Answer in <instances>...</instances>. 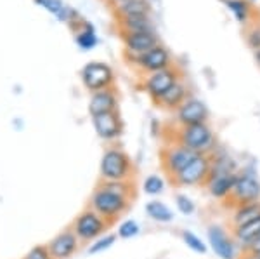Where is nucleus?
<instances>
[{
    "mask_svg": "<svg viewBox=\"0 0 260 259\" xmlns=\"http://www.w3.org/2000/svg\"><path fill=\"white\" fill-rule=\"evenodd\" d=\"M136 165L127 152L121 148H108L99 164L101 181H132Z\"/></svg>",
    "mask_w": 260,
    "mask_h": 259,
    "instance_id": "f257e3e1",
    "label": "nucleus"
},
{
    "mask_svg": "<svg viewBox=\"0 0 260 259\" xmlns=\"http://www.w3.org/2000/svg\"><path fill=\"white\" fill-rule=\"evenodd\" d=\"M172 141L186 146V148L192 150L194 153H201V155H212L217 150L215 134H213L208 122L187 125V127H177V134L174 136Z\"/></svg>",
    "mask_w": 260,
    "mask_h": 259,
    "instance_id": "f03ea898",
    "label": "nucleus"
},
{
    "mask_svg": "<svg viewBox=\"0 0 260 259\" xmlns=\"http://www.w3.org/2000/svg\"><path fill=\"white\" fill-rule=\"evenodd\" d=\"M130 206H132L130 198H125L121 195H116L99 186H95L94 193L90 195L89 200V207L94 209L98 214L103 216L106 221H110L111 224L116 223L118 218H121L123 214H127Z\"/></svg>",
    "mask_w": 260,
    "mask_h": 259,
    "instance_id": "7ed1b4c3",
    "label": "nucleus"
},
{
    "mask_svg": "<svg viewBox=\"0 0 260 259\" xmlns=\"http://www.w3.org/2000/svg\"><path fill=\"white\" fill-rule=\"evenodd\" d=\"M71 228H73L75 235L78 237L82 244H92L99 237L106 235V232L111 228V223L98 214L94 209L87 207L75 218Z\"/></svg>",
    "mask_w": 260,
    "mask_h": 259,
    "instance_id": "20e7f679",
    "label": "nucleus"
},
{
    "mask_svg": "<svg viewBox=\"0 0 260 259\" xmlns=\"http://www.w3.org/2000/svg\"><path fill=\"white\" fill-rule=\"evenodd\" d=\"M260 200V181L255 178V174L240 170L238 172L236 185L228 198L224 200V207L234 211L236 207L246 206L251 202H258Z\"/></svg>",
    "mask_w": 260,
    "mask_h": 259,
    "instance_id": "39448f33",
    "label": "nucleus"
},
{
    "mask_svg": "<svg viewBox=\"0 0 260 259\" xmlns=\"http://www.w3.org/2000/svg\"><path fill=\"white\" fill-rule=\"evenodd\" d=\"M212 169V157L210 155H196L192 160L184 167L182 170L170 179L175 188H187V186H205Z\"/></svg>",
    "mask_w": 260,
    "mask_h": 259,
    "instance_id": "423d86ee",
    "label": "nucleus"
},
{
    "mask_svg": "<svg viewBox=\"0 0 260 259\" xmlns=\"http://www.w3.org/2000/svg\"><path fill=\"white\" fill-rule=\"evenodd\" d=\"M82 83L89 93H99L104 89H111L115 85V73L106 63L92 61L83 66L82 73Z\"/></svg>",
    "mask_w": 260,
    "mask_h": 259,
    "instance_id": "0eeeda50",
    "label": "nucleus"
},
{
    "mask_svg": "<svg viewBox=\"0 0 260 259\" xmlns=\"http://www.w3.org/2000/svg\"><path fill=\"white\" fill-rule=\"evenodd\" d=\"M196 155H200V153H194L192 150L186 148V146H182V145L172 143L169 146H165V148H161V152H160L161 170L172 179L174 176H177L180 170L189 164Z\"/></svg>",
    "mask_w": 260,
    "mask_h": 259,
    "instance_id": "6e6552de",
    "label": "nucleus"
},
{
    "mask_svg": "<svg viewBox=\"0 0 260 259\" xmlns=\"http://www.w3.org/2000/svg\"><path fill=\"white\" fill-rule=\"evenodd\" d=\"M180 78H182L180 70L174 65V66H170V68L146 75L142 89H144V93L151 98V101L154 103L160 96L165 94L174 83H177Z\"/></svg>",
    "mask_w": 260,
    "mask_h": 259,
    "instance_id": "1a4fd4ad",
    "label": "nucleus"
},
{
    "mask_svg": "<svg viewBox=\"0 0 260 259\" xmlns=\"http://www.w3.org/2000/svg\"><path fill=\"white\" fill-rule=\"evenodd\" d=\"M132 63L141 70V72H144L146 75L160 72V70H165V68L174 66V65H172V56H170L169 49L163 47L161 44H158L156 47L149 49L148 52L141 54V56L134 57Z\"/></svg>",
    "mask_w": 260,
    "mask_h": 259,
    "instance_id": "9d476101",
    "label": "nucleus"
},
{
    "mask_svg": "<svg viewBox=\"0 0 260 259\" xmlns=\"http://www.w3.org/2000/svg\"><path fill=\"white\" fill-rule=\"evenodd\" d=\"M208 117H210V113H208L207 104L196 98H189L175 111V125L177 127H187V125L207 124Z\"/></svg>",
    "mask_w": 260,
    "mask_h": 259,
    "instance_id": "9b49d317",
    "label": "nucleus"
},
{
    "mask_svg": "<svg viewBox=\"0 0 260 259\" xmlns=\"http://www.w3.org/2000/svg\"><path fill=\"white\" fill-rule=\"evenodd\" d=\"M207 237H208V245H210L212 250L220 259H236L238 244L233 239V235L225 232L224 228L212 224L207 232Z\"/></svg>",
    "mask_w": 260,
    "mask_h": 259,
    "instance_id": "f8f14e48",
    "label": "nucleus"
},
{
    "mask_svg": "<svg viewBox=\"0 0 260 259\" xmlns=\"http://www.w3.org/2000/svg\"><path fill=\"white\" fill-rule=\"evenodd\" d=\"M82 242L75 235L73 228H66L49 240L47 247L54 259H70L78 252Z\"/></svg>",
    "mask_w": 260,
    "mask_h": 259,
    "instance_id": "ddd939ff",
    "label": "nucleus"
},
{
    "mask_svg": "<svg viewBox=\"0 0 260 259\" xmlns=\"http://www.w3.org/2000/svg\"><path fill=\"white\" fill-rule=\"evenodd\" d=\"M92 124H94L98 136L103 141H108V143L116 141L123 132V122H121L118 111H110V113L92 117Z\"/></svg>",
    "mask_w": 260,
    "mask_h": 259,
    "instance_id": "4468645a",
    "label": "nucleus"
},
{
    "mask_svg": "<svg viewBox=\"0 0 260 259\" xmlns=\"http://www.w3.org/2000/svg\"><path fill=\"white\" fill-rule=\"evenodd\" d=\"M121 35H123L121 39H123V44H125V51L128 54H132V60L158 45V39L153 32L121 33Z\"/></svg>",
    "mask_w": 260,
    "mask_h": 259,
    "instance_id": "2eb2a0df",
    "label": "nucleus"
},
{
    "mask_svg": "<svg viewBox=\"0 0 260 259\" xmlns=\"http://www.w3.org/2000/svg\"><path fill=\"white\" fill-rule=\"evenodd\" d=\"M187 99H189V89H187L186 82L180 78V80L177 83H174L165 94L160 96V98L154 101V104H156L158 108H161V110L177 111Z\"/></svg>",
    "mask_w": 260,
    "mask_h": 259,
    "instance_id": "dca6fc26",
    "label": "nucleus"
},
{
    "mask_svg": "<svg viewBox=\"0 0 260 259\" xmlns=\"http://www.w3.org/2000/svg\"><path fill=\"white\" fill-rule=\"evenodd\" d=\"M110 111H118V94L115 87L94 93L89 101V113L92 117L110 113Z\"/></svg>",
    "mask_w": 260,
    "mask_h": 259,
    "instance_id": "f3484780",
    "label": "nucleus"
},
{
    "mask_svg": "<svg viewBox=\"0 0 260 259\" xmlns=\"http://www.w3.org/2000/svg\"><path fill=\"white\" fill-rule=\"evenodd\" d=\"M238 179V172L236 174H222V176H215L210 178L207 183H205V188H207L208 195L215 200H220L224 202L225 198L231 195L234 185H236Z\"/></svg>",
    "mask_w": 260,
    "mask_h": 259,
    "instance_id": "a211bd4d",
    "label": "nucleus"
},
{
    "mask_svg": "<svg viewBox=\"0 0 260 259\" xmlns=\"http://www.w3.org/2000/svg\"><path fill=\"white\" fill-rule=\"evenodd\" d=\"M231 235H233V239L236 240L238 247L245 249L246 245L251 244V242L260 235V218L250 221V223L241 224V226L231 228Z\"/></svg>",
    "mask_w": 260,
    "mask_h": 259,
    "instance_id": "6ab92c4d",
    "label": "nucleus"
},
{
    "mask_svg": "<svg viewBox=\"0 0 260 259\" xmlns=\"http://www.w3.org/2000/svg\"><path fill=\"white\" fill-rule=\"evenodd\" d=\"M257 218H260V200L258 202H251V204H246V206L234 209L233 214H231L229 226L231 228L241 226V224L250 223V221H253Z\"/></svg>",
    "mask_w": 260,
    "mask_h": 259,
    "instance_id": "aec40b11",
    "label": "nucleus"
},
{
    "mask_svg": "<svg viewBox=\"0 0 260 259\" xmlns=\"http://www.w3.org/2000/svg\"><path fill=\"white\" fill-rule=\"evenodd\" d=\"M149 4L148 0H121L118 4V16L132 18V16H148Z\"/></svg>",
    "mask_w": 260,
    "mask_h": 259,
    "instance_id": "412c9836",
    "label": "nucleus"
},
{
    "mask_svg": "<svg viewBox=\"0 0 260 259\" xmlns=\"http://www.w3.org/2000/svg\"><path fill=\"white\" fill-rule=\"evenodd\" d=\"M121 33H141V32H153L151 21L148 16H132V18H121Z\"/></svg>",
    "mask_w": 260,
    "mask_h": 259,
    "instance_id": "4be33fe9",
    "label": "nucleus"
},
{
    "mask_svg": "<svg viewBox=\"0 0 260 259\" xmlns=\"http://www.w3.org/2000/svg\"><path fill=\"white\" fill-rule=\"evenodd\" d=\"M146 214L153 221H158V223H170L174 219V212L170 211V207L165 206L160 200H151V202L146 204Z\"/></svg>",
    "mask_w": 260,
    "mask_h": 259,
    "instance_id": "5701e85b",
    "label": "nucleus"
},
{
    "mask_svg": "<svg viewBox=\"0 0 260 259\" xmlns=\"http://www.w3.org/2000/svg\"><path fill=\"white\" fill-rule=\"evenodd\" d=\"M98 186L104 188L108 191H113L116 195H121L125 198H136V185H134V181H101L99 179Z\"/></svg>",
    "mask_w": 260,
    "mask_h": 259,
    "instance_id": "b1692460",
    "label": "nucleus"
},
{
    "mask_svg": "<svg viewBox=\"0 0 260 259\" xmlns=\"http://www.w3.org/2000/svg\"><path fill=\"white\" fill-rule=\"evenodd\" d=\"M225 4L241 24H248L250 18L253 16V9L246 0H225Z\"/></svg>",
    "mask_w": 260,
    "mask_h": 259,
    "instance_id": "393cba45",
    "label": "nucleus"
},
{
    "mask_svg": "<svg viewBox=\"0 0 260 259\" xmlns=\"http://www.w3.org/2000/svg\"><path fill=\"white\" fill-rule=\"evenodd\" d=\"M75 40L80 45L82 49H92L95 44H98V39H95V33L92 30V26L89 24H83V26L75 33Z\"/></svg>",
    "mask_w": 260,
    "mask_h": 259,
    "instance_id": "a878e982",
    "label": "nucleus"
},
{
    "mask_svg": "<svg viewBox=\"0 0 260 259\" xmlns=\"http://www.w3.org/2000/svg\"><path fill=\"white\" fill-rule=\"evenodd\" d=\"M142 190H144V193L148 195H160L163 190H165V181H163L161 176H158V174H151L144 179V183H142Z\"/></svg>",
    "mask_w": 260,
    "mask_h": 259,
    "instance_id": "bb28decb",
    "label": "nucleus"
},
{
    "mask_svg": "<svg viewBox=\"0 0 260 259\" xmlns=\"http://www.w3.org/2000/svg\"><path fill=\"white\" fill-rule=\"evenodd\" d=\"M182 240H184V244H186L191 250H194V252H198V254L207 252V244H205L196 233L189 232V229H184L182 232Z\"/></svg>",
    "mask_w": 260,
    "mask_h": 259,
    "instance_id": "cd10ccee",
    "label": "nucleus"
},
{
    "mask_svg": "<svg viewBox=\"0 0 260 259\" xmlns=\"http://www.w3.org/2000/svg\"><path fill=\"white\" fill-rule=\"evenodd\" d=\"M115 242H116V235H110V233H106V235L99 237L98 240L92 242L90 247L87 249V252H89V254H99V252H103V250H108L111 245H115Z\"/></svg>",
    "mask_w": 260,
    "mask_h": 259,
    "instance_id": "c85d7f7f",
    "label": "nucleus"
},
{
    "mask_svg": "<svg viewBox=\"0 0 260 259\" xmlns=\"http://www.w3.org/2000/svg\"><path fill=\"white\" fill-rule=\"evenodd\" d=\"M141 232V226L137 224V221L134 219H125L123 223L118 226V237L120 239H134Z\"/></svg>",
    "mask_w": 260,
    "mask_h": 259,
    "instance_id": "c756f323",
    "label": "nucleus"
},
{
    "mask_svg": "<svg viewBox=\"0 0 260 259\" xmlns=\"http://www.w3.org/2000/svg\"><path fill=\"white\" fill-rule=\"evenodd\" d=\"M175 206H177V211L184 216H191L192 212L196 211L194 202H192L187 195H182V193L175 195Z\"/></svg>",
    "mask_w": 260,
    "mask_h": 259,
    "instance_id": "7c9ffc66",
    "label": "nucleus"
},
{
    "mask_svg": "<svg viewBox=\"0 0 260 259\" xmlns=\"http://www.w3.org/2000/svg\"><path fill=\"white\" fill-rule=\"evenodd\" d=\"M245 40H246V44H248V47L253 49V51L260 49V23L251 24L245 35Z\"/></svg>",
    "mask_w": 260,
    "mask_h": 259,
    "instance_id": "2f4dec72",
    "label": "nucleus"
},
{
    "mask_svg": "<svg viewBox=\"0 0 260 259\" xmlns=\"http://www.w3.org/2000/svg\"><path fill=\"white\" fill-rule=\"evenodd\" d=\"M23 259H54V257H52V254H50L47 245L39 244L28 250V252L23 256Z\"/></svg>",
    "mask_w": 260,
    "mask_h": 259,
    "instance_id": "473e14b6",
    "label": "nucleus"
},
{
    "mask_svg": "<svg viewBox=\"0 0 260 259\" xmlns=\"http://www.w3.org/2000/svg\"><path fill=\"white\" fill-rule=\"evenodd\" d=\"M37 2L40 4V6H44L45 9L50 11L52 14L59 16L62 11H64V4L61 2V0H37Z\"/></svg>",
    "mask_w": 260,
    "mask_h": 259,
    "instance_id": "72a5a7b5",
    "label": "nucleus"
},
{
    "mask_svg": "<svg viewBox=\"0 0 260 259\" xmlns=\"http://www.w3.org/2000/svg\"><path fill=\"white\" fill-rule=\"evenodd\" d=\"M258 254H260V235L251 244L246 245L245 249H241V257H251V256H258Z\"/></svg>",
    "mask_w": 260,
    "mask_h": 259,
    "instance_id": "f704fd0d",
    "label": "nucleus"
},
{
    "mask_svg": "<svg viewBox=\"0 0 260 259\" xmlns=\"http://www.w3.org/2000/svg\"><path fill=\"white\" fill-rule=\"evenodd\" d=\"M253 57H255V61H257V65L260 66V49L253 51Z\"/></svg>",
    "mask_w": 260,
    "mask_h": 259,
    "instance_id": "c9c22d12",
    "label": "nucleus"
}]
</instances>
